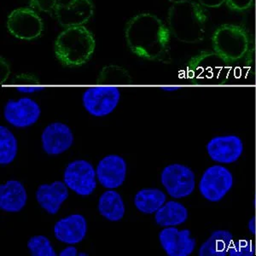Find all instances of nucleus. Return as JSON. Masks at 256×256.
I'll use <instances>...</instances> for the list:
<instances>
[{
  "label": "nucleus",
  "instance_id": "obj_1",
  "mask_svg": "<svg viewBox=\"0 0 256 256\" xmlns=\"http://www.w3.org/2000/svg\"><path fill=\"white\" fill-rule=\"evenodd\" d=\"M125 34L128 47L140 58L162 61L169 56L171 32L156 16L142 13L132 18Z\"/></svg>",
  "mask_w": 256,
  "mask_h": 256
},
{
  "label": "nucleus",
  "instance_id": "obj_2",
  "mask_svg": "<svg viewBox=\"0 0 256 256\" xmlns=\"http://www.w3.org/2000/svg\"><path fill=\"white\" fill-rule=\"evenodd\" d=\"M207 16L201 4L186 1L174 4L168 10V24L171 34L177 40L196 44L204 40Z\"/></svg>",
  "mask_w": 256,
  "mask_h": 256
},
{
  "label": "nucleus",
  "instance_id": "obj_3",
  "mask_svg": "<svg viewBox=\"0 0 256 256\" xmlns=\"http://www.w3.org/2000/svg\"><path fill=\"white\" fill-rule=\"evenodd\" d=\"M95 47L94 35L86 28L70 26L62 31L56 40L55 53L62 64L76 67L90 58Z\"/></svg>",
  "mask_w": 256,
  "mask_h": 256
},
{
  "label": "nucleus",
  "instance_id": "obj_4",
  "mask_svg": "<svg viewBox=\"0 0 256 256\" xmlns=\"http://www.w3.org/2000/svg\"><path fill=\"white\" fill-rule=\"evenodd\" d=\"M212 46L218 58L226 62H236L247 53L250 38L242 26L223 24L212 34Z\"/></svg>",
  "mask_w": 256,
  "mask_h": 256
},
{
  "label": "nucleus",
  "instance_id": "obj_5",
  "mask_svg": "<svg viewBox=\"0 0 256 256\" xmlns=\"http://www.w3.org/2000/svg\"><path fill=\"white\" fill-rule=\"evenodd\" d=\"M120 92L114 86H96L88 88L82 96L84 110L94 117H104L119 104Z\"/></svg>",
  "mask_w": 256,
  "mask_h": 256
},
{
  "label": "nucleus",
  "instance_id": "obj_6",
  "mask_svg": "<svg viewBox=\"0 0 256 256\" xmlns=\"http://www.w3.org/2000/svg\"><path fill=\"white\" fill-rule=\"evenodd\" d=\"M160 181L170 196L176 199L187 198L196 187V175L183 164H170L163 169Z\"/></svg>",
  "mask_w": 256,
  "mask_h": 256
},
{
  "label": "nucleus",
  "instance_id": "obj_7",
  "mask_svg": "<svg viewBox=\"0 0 256 256\" xmlns=\"http://www.w3.org/2000/svg\"><path fill=\"white\" fill-rule=\"evenodd\" d=\"M233 186V176L229 169L214 165L205 170L199 182V192L208 201H222Z\"/></svg>",
  "mask_w": 256,
  "mask_h": 256
},
{
  "label": "nucleus",
  "instance_id": "obj_8",
  "mask_svg": "<svg viewBox=\"0 0 256 256\" xmlns=\"http://www.w3.org/2000/svg\"><path fill=\"white\" fill-rule=\"evenodd\" d=\"M64 182L76 194L88 196L96 188V170L88 160H74L64 170Z\"/></svg>",
  "mask_w": 256,
  "mask_h": 256
},
{
  "label": "nucleus",
  "instance_id": "obj_9",
  "mask_svg": "<svg viewBox=\"0 0 256 256\" xmlns=\"http://www.w3.org/2000/svg\"><path fill=\"white\" fill-rule=\"evenodd\" d=\"M7 28L16 38L32 40L40 36L44 24L40 16L31 8H18L8 16Z\"/></svg>",
  "mask_w": 256,
  "mask_h": 256
},
{
  "label": "nucleus",
  "instance_id": "obj_10",
  "mask_svg": "<svg viewBox=\"0 0 256 256\" xmlns=\"http://www.w3.org/2000/svg\"><path fill=\"white\" fill-rule=\"evenodd\" d=\"M94 13L90 0H58L55 10L56 20L64 28L83 26Z\"/></svg>",
  "mask_w": 256,
  "mask_h": 256
},
{
  "label": "nucleus",
  "instance_id": "obj_11",
  "mask_svg": "<svg viewBox=\"0 0 256 256\" xmlns=\"http://www.w3.org/2000/svg\"><path fill=\"white\" fill-rule=\"evenodd\" d=\"M41 114L38 102L30 98H22L18 101L9 100L4 110L6 122L18 128H25L34 125Z\"/></svg>",
  "mask_w": 256,
  "mask_h": 256
},
{
  "label": "nucleus",
  "instance_id": "obj_12",
  "mask_svg": "<svg viewBox=\"0 0 256 256\" xmlns=\"http://www.w3.org/2000/svg\"><path fill=\"white\" fill-rule=\"evenodd\" d=\"M210 158L216 162L232 164L241 158L244 143L236 135L217 136L212 138L206 146Z\"/></svg>",
  "mask_w": 256,
  "mask_h": 256
},
{
  "label": "nucleus",
  "instance_id": "obj_13",
  "mask_svg": "<svg viewBox=\"0 0 256 256\" xmlns=\"http://www.w3.org/2000/svg\"><path fill=\"white\" fill-rule=\"evenodd\" d=\"M188 229L178 230L175 226L165 227L159 234V241L169 256H189L195 250L196 242Z\"/></svg>",
  "mask_w": 256,
  "mask_h": 256
},
{
  "label": "nucleus",
  "instance_id": "obj_14",
  "mask_svg": "<svg viewBox=\"0 0 256 256\" xmlns=\"http://www.w3.org/2000/svg\"><path fill=\"white\" fill-rule=\"evenodd\" d=\"M126 171L128 166L124 158L117 154H108L98 164L96 178L105 188L116 189L124 183Z\"/></svg>",
  "mask_w": 256,
  "mask_h": 256
},
{
  "label": "nucleus",
  "instance_id": "obj_15",
  "mask_svg": "<svg viewBox=\"0 0 256 256\" xmlns=\"http://www.w3.org/2000/svg\"><path fill=\"white\" fill-rule=\"evenodd\" d=\"M74 134L70 126L62 122H53L47 126L41 135L42 148L50 156H58L73 146Z\"/></svg>",
  "mask_w": 256,
  "mask_h": 256
},
{
  "label": "nucleus",
  "instance_id": "obj_16",
  "mask_svg": "<svg viewBox=\"0 0 256 256\" xmlns=\"http://www.w3.org/2000/svg\"><path fill=\"white\" fill-rule=\"evenodd\" d=\"M88 222L82 214H72L56 222L54 226L56 238L66 244H79L86 236Z\"/></svg>",
  "mask_w": 256,
  "mask_h": 256
},
{
  "label": "nucleus",
  "instance_id": "obj_17",
  "mask_svg": "<svg viewBox=\"0 0 256 256\" xmlns=\"http://www.w3.org/2000/svg\"><path fill=\"white\" fill-rule=\"evenodd\" d=\"M68 198V187L62 181L41 184L36 192V200L50 214H58Z\"/></svg>",
  "mask_w": 256,
  "mask_h": 256
},
{
  "label": "nucleus",
  "instance_id": "obj_18",
  "mask_svg": "<svg viewBox=\"0 0 256 256\" xmlns=\"http://www.w3.org/2000/svg\"><path fill=\"white\" fill-rule=\"evenodd\" d=\"M28 194L20 181L9 180L0 186V208L4 212H18L24 210Z\"/></svg>",
  "mask_w": 256,
  "mask_h": 256
},
{
  "label": "nucleus",
  "instance_id": "obj_19",
  "mask_svg": "<svg viewBox=\"0 0 256 256\" xmlns=\"http://www.w3.org/2000/svg\"><path fill=\"white\" fill-rule=\"evenodd\" d=\"M188 217L189 212L183 204L169 201L156 212L154 220L162 227L177 226L186 222Z\"/></svg>",
  "mask_w": 256,
  "mask_h": 256
},
{
  "label": "nucleus",
  "instance_id": "obj_20",
  "mask_svg": "<svg viewBox=\"0 0 256 256\" xmlns=\"http://www.w3.org/2000/svg\"><path fill=\"white\" fill-rule=\"evenodd\" d=\"M100 214L110 222H117L125 216L126 208L122 196L114 190L104 192L99 198Z\"/></svg>",
  "mask_w": 256,
  "mask_h": 256
},
{
  "label": "nucleus",
  "instance_id": "obj_21",
  "mask_svg": "<svg viewBox=\"0 0 256 256\" xmlns=\"http://www.w3.org/2000/svg\"><path fill=\"white\" fill-rule=\"evenodd\" d=\"M232 242V234L229 230H216L204 242L198 253L200 256H226Z\"/></svg>",
  "mask_w": 256,
  "mask_h": 256
},
{
  "label": "nucleus",
  "instance_id": "obj_22",
  "mask_svg": "<svg viewBox=\"0 0 256 256\" xmlns=\"http://www.w3.org/2000/svg\"><path fill=\"white\" fill-rule=\"evenodd\" d=\"M166 194L156 188L140 190L134 198L135 207L144 214H156L166 202Z\"/></svg>",
  "mask_w": 256,
  "mask_h": 256
},
{
  "label": "nucleus",
  "instance_id": "obj_23",
  "mask_svg": "<svg viewBox=\"0 0 256 256\" xmlns=\"http://www.w3.org/2000/svg\"><path fill=\"white\" fill-rule=\"evenodd\" d=\"M18 152V142L15 135L4 126H0V164L9 165L15 160Z\"/></svg>",
  "mask_w": 256,
  "mask_h": 256
},
{
  "label": "nucleus",
  "instance_id": "obj_24",
  "mask_svg": "<svg viewBox=\"0 0 256 256\" xmlns=\"http://www.w3.org/2000/svg\"><path fill=\"white\" fill-rule=\"evenodd\" d=\"M28 248L32 256H56L52 242L44 236H34L30 239Z\"/></svg>",
  "mask_w": 256,
  "mask_h": 256
},
{
  "label": "nucleus",
  "instance_id": "obj_25",
  "mask_svg": "<svg viewBox=\"0 0 256 256\" xmlns=\"http://www.w3.org/2000/svg\"><path fill=\"white\" fill-rule=\"evenodd\" d=\"M254 254L256 247L253 242L246 238L233 242L228 252L230 256H253Z\"/></svg>",
  "mask_w": 256,
  "mask_h": 256
},
{
  "label": "nucleus",
  "instance_id": "obj_26",
  "mask_svg": "<svg viewBox=\"0 0 256 256\" xmlns=\"http://www.w3.org/2000/svg\"><path fill=\"white\" fill-rule=\"evenodd\" d=\"M128 79V76L126 73L125 70L116 66L105 68L101 74V79L100 82L102 83H117V82H126Z\"/></svg>",
  "mask_w": 256,
  "mask_h": 256
},
{
  "label": "nucleus",
  "instance_id": "obj_27",
  "mask_svg": "<svg viewBox=\"0 0 256 256\" xmlns=\"http://www.w3.org/2000/svg\"><path fill=\"white\" fill-rule=\"evenodd\" d=\"M30 4L40 12H46L52 15L55 13L58 0H30Z\"/></svg>",
  "mask_w": 256,
  "mask_h": 256
},
{
  "label": "nucleus",
  "instance_id": "obj_28",
  "mask_svg": "<svg viewBox=\"0 0 256 256\" xmlns=\"http://www.w3.org/2000/svg\"><path fill=\"white\" fill-rule=\"evenodd\" d=\"M226 4L233 12H242L251 8L254 0H226Z\"/></svg>",
  "mask_w": 256,
  "mask_h": 256
},
{
  "label": "nucleus",
  "instance_id": "obj_29",
  "mask_svg": "<svg viewBox=\"0 0 256 256\" xmlns=\"http://www.w3.org/2000/svg\"><path fill=\"white\" fill-rule=\"evenodd\" d=\"M226 0H198L199 4L204 7H207V8H218L226 3Z\"/></svg>",
  "mask_w": 256,
  "mask_h": 256
},
{
  "label": "nucleus",
  "instance_id": "obj_30",
  "mask_svg": "<svg viewBox=\"0 0 256 256\" xmlns=\"http://www.w3.org/2000/svg\"><path fill=\"white\" fill-rule=\"evenodd\" d=\"M78 251L77 248L74 246H68V247L65 248L64 250H62L59 254L60 256H78Z\"/></svg>",
  "mask_w": 256,
  "mask_h": 256
},
{
  "label": "nucleus",
  "instance_id": "obj_31",
  "mask_svg": "<svg viewBox=\"0 0 256 256\" xmlns=\"http://www.w3.org/2000/svg\"><path fill=\"white\" fill-rule=\"evenodd\" d=\"M248 229H250V230L252 232V234L256 233V218H254V217H253L250 222H248Z\"/></svg>",
  "mask_w": 256,
  "mask_h": 256
},
{
  "label": "nucleus",
  "instance_id": "obj_32",
  "mask_svg": "<svg viewBox=\"0 0 256 256\" xmlns=\"http://www.w3.org/2000/svg\"><path fill=\"white\" fill-rule=\"evenodd\" d=\"M170 2H172V4H178V3H184V2H186V1H189V0H168Z\"/></svg>",
  "mask_w": 256,
  "mask_h": 256
},
{
  "label": "nucleus",
  "instance_id": "obj_33",
  "mask_svg": "<svg viewBox=\"0 0 256 256\" xmlns=\"http://www.w3.org/2000/svg\"><path fill=\"white\" fill-rule=\"evenodd\" d=\"M79 256H88V254H84V253H79Z\"/></svg>",
  "mask_w": 256,
  "mask_h": 256
}]
</instances>
